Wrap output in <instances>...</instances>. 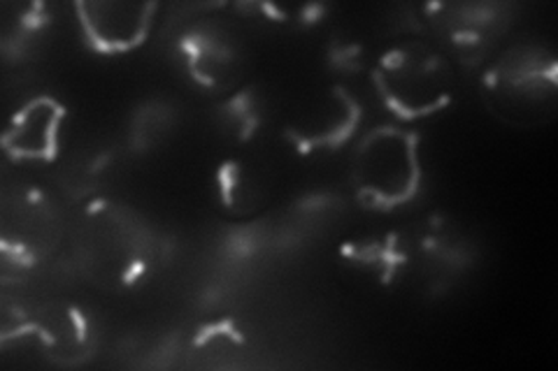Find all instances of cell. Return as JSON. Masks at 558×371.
<instances>
[{"instance_id":"7a4b0ae2","label":"cell","mask_w":558,"mask_h":371,"mask_svg":"<svg viewBox=\"0 0 558 371\" xmlns=\"http://www.w3.org/2000/svg\"><path fill=\"white\" fill-rule=\"evenodd\" d=\"M373 82L384 104L403 119L440 112L453 94L449 61L424 40H410L389 49L379 59Z\"/></svg>"},{"instance_id":"6da1fadb","label":"cell","mask_w":558,"mask_h":371,"mask_svg":"<svg viewBox=\"0 0 558 371\" xmlns=\"http://www.w3.org/2000/svg\"><path fill=\"white\" fill-rule=\"evenodd\" d=\"M486 108L517 128H537L556 114V61L539 47H514L482 79Z\"/></svg>"},{"instance_id":"ba28073f","label":"cell","mask_w":558,"mask_h":371,"mask_svg":"<svg viewBox=\"0 0 558 371\" xmlns=\"http://www.w3.org/2000/svg\"><path fill=\"white\" fill-rule=\"evenodd\" d=\"M189 67L196 79L209 88H226L231 77H235V54L231 47L215 40L213 35H194L189 40Z\"/></svg>"},{"instance_id":"52a82bcc","label":"cell","mask_w":558,"mask_h":371,"mask_svg":"<svg viewBox=\"0 0 558 371\" xmlns=\"http://www.w3.org/2000/svg\"><path fill=\"white\" fill-rule=\"evenodd\" d=\"M219 190H221V205L235 217L254 214L258 207L266 202L264 176L260 172L244 163V161H231L221 165L219 170Z\"/></svg>"},{"instance_id":"3957f363","label":"cell","mask_w":558,"mask_h":371,"mask_svg":"<svg viewBox=\"0 0 558 371\" xmlns=\"http://www.w3.org/2000/svg\"><path fill=\"white\" fill-rule=\"evenodd\" d=\"M352 176L363 202L371 207H398L414 198L418 176L416 135L381 126L363 137Z\"/></svg>"},{"instance_id":"5b68a950","label":"cell","mask_w":558,"mask_h":371,"mask_svg":"<svg viewBox=\"0 0 558 371\" xmlns=\"http://www.w3.org/2000/svg\"><path fill=\"white\" fill-rule=\"evenodd\" d=\"M65 110L61 102L40 96L14 114L3 147L20 161H51L59 153V133Z\"/></svg>"},{"instance_id":"277c9868","label":"cell","mask_w":558,"mask_h":371,"mask_svg":"<svg viewBox=\"0 0 558 371\" xmlns=\"http://www.w3.org/2000/svg\"><path fill=\"white\" fill-rule=\"evenodd\" d=\"M82 28L102 54H126L145 42L154 3H77Z\"/></svg>"},{"instance_id":"8992f818","label":"cell","mask_w":558,"mask_h":371,"mask_svg":"<svg viewBox=\"0 0 558 371\" xmlns=\"http://www.w3.org/2000/svg\"><path fill=\"white\" fill-rule=\"evenodd\" d=\"M20 339H35L38 350L57 364H73L86 356L89 332L77 309L65 305H47L33 313L20 330Z\"/></svg>"}]
</instances>
